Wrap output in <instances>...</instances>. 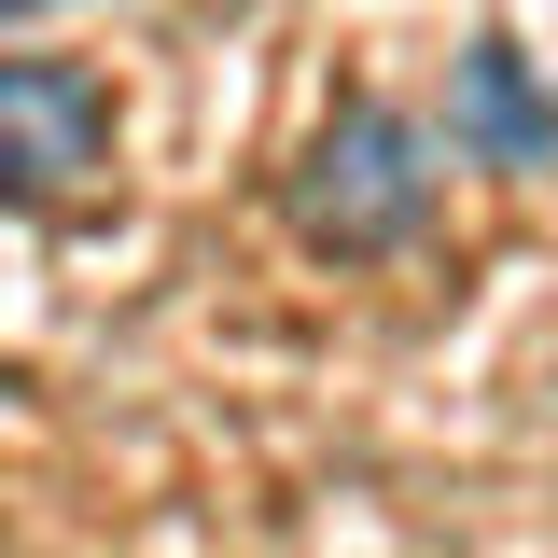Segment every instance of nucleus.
Wrapping results in <instances>:
<instances>
[{
	"instance_id": "nucleus-1",
	"label": "nucleus",
	"mask_w": 558,
	"mask_h": 558,
	"mask_svg": "<svg viewBox=\"0 0 558 558\" xmlns=\"http://www.w3.org/2000/svg\"><path fill=\"white\" fill-rule=\"evenodd\" d=\"M433 154H447V140L418 126V112L349 98L336 126L293 154L279 209H293V238H307V252H405L418 223H433Z\"/></svg>"
},
{
	"instance_id": "nucleus-2",
	"label": "nucleus",
	"mask_w": 558,
	"mask_h": 558,
	"mask_svg": "<svg viewBox=\"0 0 558 558\" xmlns=\"http://www.w3.org/2000/svg\"><path fill=\"white\" fill-rule=\"evenodd\" d=\"M112 168V84L84 57H0V196L70 209Z\"/></svg>"
},
{
	"instance_id": "nucleus-3",
	"label": "nucleus",
	"mask_w": 558,
	"mask_h": 558,
	"mask_svg": "<svg viewBox=\"0 0 558 558\" xmlns=\"http://www.w3.org/2000/svg\"><path fill=\"white\" fill-rule=\"evenodd\" d=\"M447 154H488V168H558V98L531 84L517 43H475L461 84H447Z\"/></svg>"
},
{
	"instance_id": "nucleus-4",
	"label": "nucleus",
	"mask_w": 558,
	"mask_h": 558,
	"mask_svg": "<svg viewBox=\"0 0 558 558\" xmlns=\"http://www.w3.org/2000/svg\"><path fill=\"white\" fill-rule=\"evenodd\" d=\"M0 14H57V0H0Z\"/></svg>"
}]
</instances>
